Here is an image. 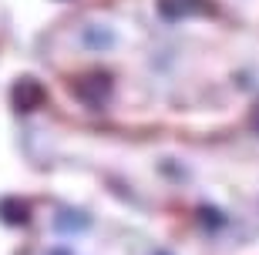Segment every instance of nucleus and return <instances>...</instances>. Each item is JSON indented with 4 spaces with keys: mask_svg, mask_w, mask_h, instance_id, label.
Returning a JSON list of instances; mask_svg holds the SVG:
<instances>
[{
    "mask_svg": "<svg viewBox=\"0 0 259 255\" xmlns=\"http://www.w3.org/2000/svg\"><path fill=\"white\" fill-rule=\"evenodd\" d=\"M77 94L81 101H91V104H105V97L111 94V74L108 71H88L81 81H77Z\"/></svg>",
    "mask_w": 259,
    "mask_h": 255,
    "instance_id": "nucleus-1",
    "label": "nucleus"
},
{
    "mask_svg": "<svg viewBox=\"0 0 259 255\" xmlns=\"http://www.w3.org/2000/svg\"><path fill=\"white\" fill-rule=\"evenodd\" d=\"M10 97H14V108L17 111H34V108L44 104V84L34 81V77H17Z\"/></svg>",
    "mask_w": 259,
    "mask_h": 255,
    "instance_id": "nucleus-2",
    "label": "nucleus"
},
{
    "mask_svg": "<svg viewBox=\"0 0 259 255\" xmlns=\"http://www.w3.org/2000/svg\"><path fill=\"white\" fill-rule=\"evenodd\" d=\"M202 0H158V14L165 20H182L185 14H192Z\"/></svg>",
    "mask_w": 259,
    "mask_h": 255,
    "instance_id": "nucleus-3",
    "label": "nucleus"
},
{
    "mask_svg": "<svg viewBox=\"0 0 259 255\" xmlns=\"http://www.w3.org/2000/svg\"><path fill=\"white\" fill-rule=\"evenodd\" d=\"M27 215H30V212H27L24 201H17V198H4V201H0V218H4L7 225H24Z\"/></svg>",
    "mask_w": 259,
    "mask_h": 255,
    "instance_id": "nucleus-4",
    "label": "nucleus"
}]
</instances>
